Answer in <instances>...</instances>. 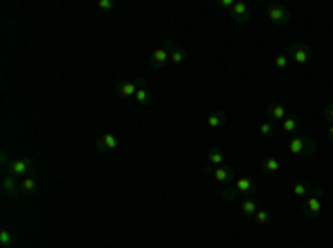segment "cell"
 I'll use <instances>...</instances> for the list:
<instances>
[{
	"label": "cell",
	"mask_w": 333,
	"mask_h": 248,
	"mask_svg": "<svg viewBox=\"0 0 333 248\" xmlns=\"http://www.w3.org/2000/svg\"><path fill=\"white\" fill-rule=\"evenodd\" d=\"M289 153L291 155H298V157H309L316 153V142L311 137H291L287 144Z\"/></svg>",
	"instance_id": "obj_1"
},
{
	"label": "cell",
	"mask_w": 333,
	"mask_h": 248,
	"mask_svg": "<svg viewBox=\"0 0 333 248\" xmlns=\"http://www.w3.org/2000/svg\"><path fill=\"white\" fill-rule=\"evenodd\" d=\"M7 173L13 178H27V175H36V166L29 157H16L7 164Z\"/></svg>",
	"instance_id": "obj_2"
},
{
	"label": "cell",
	"mask_w": 333,
	"mask_h": 248,
	"mask_svg": "<svg viewBox=\"0 0 333 248\" xmlns=\"http://www.w3.org/2000/svg\"><path fill=\"white\" fill-rule=\"evenodd\" d=\"M266 18L271 20V25L284 27V25H289V20H291V13H289V9L284 7V4L271 2L269 7H266Z\"/></svg>",
	"instance_id": "obj_3"
},
{
	"label": "cell",
	"mask_w": 333,
	"mask_h": 248,
	"mask_svg": "<svg viewBox=\"0 0 333 248\" xmlns=\"http://www.w3.org/2000/svg\"><path fill=\"white\" fill-rule=\"evenodd\" d=\"M320 193H322V188L318 186V188H316V193H313V195H309V197H304L302 206H300V211L304 213V217L313 219V217H318V215L322 213V199H320Z\"/></svg>",
	"instance_id": "obj_4"
},
{
	"label": "cell",
	"mask_w": 333,
	"mask_h": 248,
	"mask_svg": "<svg viewBox=\"0 0 333 248\" xmlns=\"http://www.w3.org/2000/svg\"><path fill=\"white\" fill-rule=\"evenodd\" d=\"M169 49H171V40H166L163 47H158V49L151 51L149 56V66L156 71H163L166 66V62H169Z\"/></svg>",
	"instance_id": "obj_5"
},
{
	"label": "cell",
	"mask_w": 333,
	"mask_h": 248,
	"mask_svg": "<svg viewBox=\"0 0 333 248\" xmlns=\"http://www.w3.org/2000/svg\"><path fill=\"white\" fill-rule=\"evenodd\" d=\"M287 56H289V60H293L298 66H304L309 60H311V49H309L307 45H291L289 47V51H287Z\"/></svg>",
	"instance_id": "obj_6"
},
{
	"label": "cell",
	"mask_w": 333,
	"mask_h": 248,
	"mask_svg": "<svg viewBox=\"0 0 333 248\" xmlns=\"http://www.w3.org/2000/svg\"><path fill=\"white\" fill-rule=\"evenodd\" d=\"M289 118V109L282 102H271L266 107V120H273L275 124H282Z\"/></svg>",
	"instance_id": "obj_7"
},
{
	"label": "cell",
	"mask_w": 333,
	"mask_h": 248,
	"mask_svg": "<svg viewBox=\"0 0 333 248\" xmlns=\"http://www.w3.org/2000/svg\"><path fill=\"white\" fill-rule=\"evenodd\" d=\"M207 173L211 175L213 180H216L218 184H229L233 178H236V173H233L231 166L222 164V166H216V169H207Z\"/></svg>",
	"instance_id": "obj_8"
},
{
	"label": "cell",
	"mask_w": 333,
	"mask_h": 248,
	"mask_svg": "<svg viewBox=\"0 0 333 248\" xmlns=\"http://www.w3.org/2000/svg\"><path fill=\"white\" fill-rule=\"evenodd\" d=\"M142 84H145L142 80H138V82H133V80H122V82L116 84V95H120V98H133Z\"/></svg>",
	"instance_id": "obj_9"
},
{
	"label": "cell",
	"mask_w": 333,
	"mask_h": 248,
	"mask_svg": "<svg viewBox=\"0 0 333 248\" xmlns=\"http://www.w3.org/2000/svg\"><path fill=\"white\" fill-rule=\"evenodd\" d=\"M231 18L236 22H249L251 20V9L247 2H242V0H236V4L231 7Z\"/></svg>",
	"instance_id": "obj_10"
},
{
	"label": "cell",
	"mask_w": 333,
	"mask_h": 248,
	"mask_svg": "<svg viewBox=\"0 0 333 248\" xmlns=\"http://www.w3.org/2000/svg\"><path fill=\"white\" fill-rule=\"evenodd\" d=\"M2 190H4V195H9V197H13V199H18L20 197V182H16L13 180V175H4L2 178Z\"/></svg>",
	"instance_id": "obj_11"
},
{
	"label": "cell",
	"mask_w": 333,
	"mask_h": 248,
	"mask_svg": "<svg viewBox=\"0 0 333 248\" xmlns=\"http://www.w3.org/2000/svg\"><path fill=\"white\" fill-rule=\"evenodd\" d=\"M118 146V137L113 135V133H102V135L98 137L96 142V149L102 151V153H107V151H113Z\"/></svg>",
	"instance_id": "obj_12"
},
{
	"label": "cell",
	"mask_w": 333,
	"mask_h": 248,
	"mask_svg": "<svg viewBox=\"0 0 333 248\" xmlns=\"http://www.w3.org/2000/svg\"><path fill=\"white\" fill-rule=\"evenodd\" d=\"M225 160H227L225 151H222V149H211V151H209V155H207V166H204V171L216 169V166H222V164H225Z\"/></svg>",
	"instance_id": "obj_13"
},
{
	"label": "cell",
	"mask_w": 333,
	"mask_h": 248,
	"mask_svg": "<svg viewBox=\"0 0 333 248\" xmlns=\"http://www.w3.org/2000/svg\"><path fill=\"white\" fill-rule=\"evenodd\" d=\"M240 211H242V215H245V217H255V213L260 211V206H258V202H255V197H245V199H242Z\"/></svg>",
	"instance_id": "obj_14"
},
{
	"label": "cell",
	"mask_w": 333,
	"mask_h": 248,
	"mask_svg": "<svg viewBox=\"0 0 333 248\" xmlns=\"http://www.w3.org/2000/svg\"><path fill=\"white\" fill-rule=\"evenodd\" d=\"M233 186H236L238 193H245V195H249V193L255 190V184H253L251 178H236L233 180Z\"/></svg>",
	"instance_id": "obj_15"
},
{
	"label": "cell",
	"mask_w": 333,
	"mask_h": 248,
	"mask_svg": "<svg viewBox=\"0 0 333 248\" xmlns=\"http://www.w3.org/2000/svg\"><path fill=\"white\" fill-rule=\"evenodd\" d=\"M184 60H187V51H184L182 47H178V45H173V42H171V49H169V62H171V64H182Z\"/></svg>",
	"instance_id": "obj_16"
},
{
	"label": "cell",
	"mask_w": 333,
	"mask_h": 248,
	"mask_svg": "<svg viewBox=\"0 0 333 248\" xmlns=\"http://www.w3.org/2000/svg\"><path fill=\"white\" fill-rule=\"evenodd\" d=\"M20 190L22 195H33L38 190V182L36 175H27V178H20Z\"/></svg>",
	"instance_id": "obj_17"
},
{
	"label": "cell",
	"mask_w": 333,
	"mask_h": 248,
	"mask_svg": "<svg viewBox=\"0 0 333 248\" xmlns=\"http://www.w3.org/2000/svg\"><path fill=\"white\" fill-rule=\"evenodd\" d=\"M133 100H136L140 107H147V104H151V100H154V95H151V89H147L145 84H142V87L136 91V95H133Z\"/></svg>",
	"instance_id": "obj_18"
},
{
	"label": "cell",
	"mask_w": 333,
	"mask_h": 248,
	"mask_svg": "<svg viewBox=\"0 0 333 248\" xmlns=\"http://www.w3.org/2000/svg\"><path fill=\"white\" fill-rule=\"evenodd\" d=\"M262 171L266 175H275V173H280V160H275V157H264L262 160Z\"/></svg>",
	"instance_id": "obj_19"
},
{
	"label": "cell",
	"mask_w": 333,
	"mask_h": 248,
	"mask_svg": "<svg viewBox=\"0 0 333 248\" xmlns=\"http://www.w3.org/2000/svg\"><path fill=\"white\" fill-rule=\"evenodd\" d=\"M258 131H260V135H262V137H271V135H275V131H278V124H275L273 120H264L258 126Z\"/></svg>",
	"instance_id": "obj_20"
},
{
	"label": "cell",
	"mask_w": 333,
	"mask_h": 248,
	"mask_svg": "<svg viewBox=\"0 0 333 248\" xmlns=\"http://www.w3.org/2000/svg\"><path fill=\"white\" fill-rule=\"evenodd\" d=\"M225 113H211V116H207V126L209 128H220L222 124H225Z\"/></svg>",
	"instance_id": "obj_21"
},
{
	"label": "cell",
	"mask_w": 333,
	"mask_h": 248,
	"mask_svg": "<svg viewBox=\"0 0 333 248\" xmlns=\"http://www.w3.org/2000/svg\"><path fill=\"white\" fill-rule=\"evenodd\" d=\"M298 128H300V120H298L296 116H289L287 120L282 122V131L284 133H296Z\"/></svg>",
	"instance_id": "obj_22"
},
{
	"label": "cell",
	"mask_w": 333,
	"mask_h": 248,
	"mask_svg": "<svg viewBox=\"0 0 333 248\" xmlns=\"http://www.w3.org/2000/svg\"><path fill=\"white\" fill-rule=\"evenodd\" d=\"M238 195H240V193H238V190H236V186L231 184V186H227V188L222 190V193H220V197L225 199V202H233V199H236Z\"/></svg>",
	"instance_id": "obj_23"
},
{
	"label": "cell",
	"mask_w": 333,
	"mask_h": 248,
	"mask_svg": "<svg viewBox=\"0 0 333 248\" xmlns=\"http://www.w3.org/2000/svg\"><path fill=\"white\" fill-rule=\"evenodd\" d=\"M0 244H2L4 248L13 244V235H11V231H7V228H0Z\"/></svg>",
	"instance_id": "obj_24"
},
{
	"label": "cell",
	"mask_w": 333,
	"mask_h": 248,
	"mask_svg": "<svg viewBox=\"0 0 333 248\" xmlns=\"http://www.w3.org/2000/svg\"><path fill=\"white\" fill-rule=\"evenodd\" d=\"M253 219H255L258 224H269L271 219H273V215H271V213L266 211V208H260V211L255 213V217H253Z\"/></svg>",
	"instance_id": "obj_25"
},
{
	"label": "cell",
	"mask_w": 333,
	"mask_h": 248,
	"mask_svg": "<svg viewBox=\"0 0 333 248\" xmlns=\"http://www.w3.org/2000/svg\"><path fill=\"white\" fill-rule=\"evenodd\" d=\"M293 195H298V197H309V186L304 182H296L293 184Z\"/></svg>",
	"instance_id": "obj_26"
},
{
	"label": "cell",
	"mask_w": 333,
	"mask_h": 248,
	"mask_svg": "<svg viewBox=\"0 0 333 248\" xmlns=\"http://www.w3.org/2000/svg\"><path fill=\"white\" fill-rule=\"evenodd\" d=\"M273 64L278 66V69H287V66H289V56H287V54H280V56H275Z\"/></svg>",
	"instance_id": "obj_27"
},
{
	"label": "cell",
	"mask_w": 333,
	"mask_h": 248,
	"mask_svg": "<svg viewBox=\"0 0 333 248\" xmlns=\"http://www.w3.org/2000/svg\"><path fill=\"white\" fill-rule=\"evenodd\" d=\"M96 7L100 9V11H111V9H113V0H98Z\"/></svg>",
	"instance_id": "obj_28"
},
{
	"label": "cell",
	"mask_w": 333,
	"mask_h": 248,
	"mask_svg": "<svg viewBox=\"0 0 333 248\" xmlns=\"http://www.w3.org/2000/svg\"><path fill=\"white\" fill-rule=\"evenodd\" d=\"M233 4H236V0H218V7H220V9H229V11H231Z\"/></svg>",
	"instance_id": "obj_29"
},
{
	"label": "cell",
	"mask_w": 333,
	"mask_h": 248,
	"mask_svg": "<svg viewBox=\"0 0 333 248\" xmlns=\"http://www.w3.org/2000/svg\"><path fill=\"white\" fill-rule=\"evenodd\" d=\"M325 118H327V122H329V124H333V104L325 107Z\"/></svg>",
	"instance_id": "obj_30"
},
{
	"label": "cell",
	"mask_w": 333,
	"mask_h": 248,
	"mask_svg": "<svg viewBox=\"0 0 333 248\" xmlns=\"http://www.w3.org/2000/svg\"><path fill=\"white\" fill-rule=\"evenodd\" d=\"M0 162H2V166H7L9 162H11V160H9V157H7V153H4V151H2V153H0Z\"/></svg>",
	"instance_id": "obj_31"
},
{
	"label": "cell",
	"mask_w": 333,
	"mask_h": 248,
	"mask_svg": "<svg viewBox=\"0 0 333 248\" xmlns=\"http://www.w3.org/2000/svg\"><path fill=\"white\" fill-rule=\"evenodd\" d=\"M327 135H329V140L333 142V124H329V128H327Z\"/></svg>",
	"instance_id": "obj_32"
}]
</instances>
